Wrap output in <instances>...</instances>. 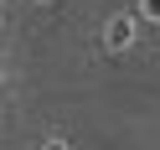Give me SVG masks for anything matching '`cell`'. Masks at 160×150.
<instances>
[{
  "label": "cell",
  "instance_id": "obj_2",
  "mask_svg": "<svg viewBox=\"0 0 160 150\" xmlns=\"http://www.w3.org/2000/svg\"><path fill=\"white\" fill-rule=\"evenodd\" d=\"M139 16L145 21H160V0H139Z\"/></svg>",
  "mask_w": 160,
  "mask_h": 150
},
{
  "label": "cell",
  "instance_id": "obj_3",
  "mask_svg": "<svg viewBox=\"0 0 160 150\" xmlns=\"http://www.w3.org/2000/svg\"><path fill=\"white\" fill-rule=\"evenodd\" d=\"M42 150H67V145H62V140H47V145H42Z\"/></svg>",
  "mask_w": 160,
  "mask_h": 150
},
{
  "label": "cell",
  "instance_id": "obj_1",
  "mask_svg": "<svg viewBox=\"0 0 160 150\" xmlns=\"http://www.w3.org/2000/svg\"><path fill=\"white\" fill-rule=\"evenodd\" d=\"M129 42H134V16H114V21H108V47L124 52Z\"/></svg>",
  "mask_w": 160,
  "mask_h": 150
}]
</instances>
